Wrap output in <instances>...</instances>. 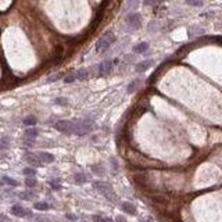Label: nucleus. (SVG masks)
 I'll list each match as a JSON object with an SVG mask.
<instances>
[{
    "label": "nucleus",
    "mask_w": 222,
    "mask_h": 222,
    "mask_svg": "<svg viewBox=\"0 0 222 222\" xmlns=\"http://www.w3.org/2000/svg\"><path fill=\"white\" fill-rule=\"evenodd\" d=\"M54 128L61 133H67V135H88L92 132L93 129V122L89 119H81V121H57L54 124Z\"/></svg>",
    "instance_id": "nucleus-1"
},
{
    "label": "nucleus",
    "mask_w": 222,
    "mask_h": 222,
    "mask_svg": "<svg viewBox=\"0 0 222 222\" xmlns=\"http://www.w3.org/2000/svg\"><path fill=\"white\" fill-rule=\"evenodd\" d=\"M93 188L96 189L97 192H100L107 200L110 201H115V193H114L113 188H111V185L107 183V182H101V181H96L93 182Z\"/></svg>",
    "instance_id": "nucleus-2"
},
{
    "label": "nucleus",
    "mask_w": 222,
    "mask_h": 222,
    "mask_svg": "<svg viewBox=\"0 0 222 222\" xmlns=\"http://www.w3.org/2000/svg\"><path fill=\"white\" fill-rule=\"evenodd\" d=\"M114 42H115V36H114V33L113 32H107V33H104L103 36L97 41L95 50L97 53H103V52H106V50L114 43Z\"/></svg>",
    "instance_id": "nucleus-3"
},
{
    "label": "nucleus",
    "mask_w": 222,
    "mask_h": 222,
    "mask_svg": "<svg viewBox=\"0 0 222 222\" xmlns=\"http://www.w3.org/2000/svg\"><path fill=\"white\" fill-rule=\"evenodd\" d=\"M140 22H142V17L138 13H132V14H129L127 17V24L133 29H138L140 26Z\"/></svg>",
    "instance_id": "nucleus-4"
},
{
    "label": "nucleus",
    "mask_w": 222,
    "mask_h": 222,
    "mask_svg": "<svg viewBox=\"0 0 222 222\" xmlns=\"http://www.w3.org/2000/svg\"><path fill=\"white\" fill-rule=\"evenodd\" d=\"M113 65H114V61H103V63L99 64V74H100L101 76L107 75V74H110L111 72V69H113Z\"/></svg>",
    "instance_id": "nucleus-5"
},
{
    "label": "nucleus",
    "mask_w": 222,
    "mask_h": 222,
    "mask_svg": "<svg viewBox=\"0 0 222 222\" xmlns=\"http://www.w3.org/2000/svg\"><path fill=\"white\" fill-rule=\"evenodd\" d=\"M11 214L15 216H26V215H31V211L26 210V208H24L22 205H13L11 207Z\"/></svg>",
    "instance_id": "nucleus-6"
},
{
    "label": "nucleus",
    "mask_w": 222,
    "mask_h": 222,
    "mask_svg": "<svg viewBox=\"0 0 222 222\" xmlns=\"http://www.w3.org/2000/svg\"><path fill=\"white\" fill-rule=\"evenodd\" d=\"M25 160L32 165V167H41V162H42L41 158H39L38 156H35V154L26 153V154H25Z\"/></svg>",
    "instance_id": "nucleus-7"
},
{
    "label": "nucleus",
    "mask_w": 222,
    "mask_h": 222,
    "mask_svg": "<svg viewBox=\"0 0 222 222\" xmlns=\"http://www.w3.org/2000/svg\"><path fill=\"white\" fill-rule=\"evenodd\" d=\"M153 63H154L153 60H144V61H142V63H139L138 65H136V72H144V71H147V69L153 65Z\"/></svg>",
    "instance_id": "nucleus-8"
},
{
    "label": "nucleus",
    "mask_w": 222,
    "mask_h": 222,
    "mask_svg": "<svg viewBox=\"0 0 222 222\" xmlns=\"http://www.w3.org/2000/svg\"><path fill=\"white\" fill-rule=\"evenodd\" d=\"M38 157L41 158L42 162H46V164H50V162L54 161V156L50 153H46V151H41V153L38 154Z\"/></svg>",
    "instance_id": "nucleus-9"
},
{
    "label": "nucleus",
    "mask_w": 222,
    "mask_h": 222,
    "mask_svg": "<svg viewBox=\"0 0 222 222\" xmlns=\"http://www.w3.org/2000/svg\"><path fill=\"white\" fill-rule=\"evenodd\" d=\"M122 210H124L125 212L130 214V215H135L136 214V207L132 204V203H128V201L122 203Z\"/></svg>",
    "instance_id": "nucleus-10"
},
{
    "label": "nucleus",
    "mask_w": 222,
    "mask_h": 222,
    "mask_svg": "<svg viewBox=\"0 0 222 222\" xmlns=\"http://www.w3.org/2000/svg\"><path fill=\"white\" fill-rule=\"evenodd\" d=\"M147 50H149V43H147V42H142V43L136 45V46L133 47V52L138 53V54H140V53H146Z\"/></svg>",
    "instance_id": "nucleus-11"
},
{
    "label": "nucleus",
    "mask_w": 222,
    "mask_h": 222,
    "mask_svg": "<svg viewBox=\"0 0 222 222\" xmlns=\"http://www.w3.org/2000/svg\"><path fill=\"white\" fill-rule=\"evenodd\" d=\"M74 75H75V78L78 79V81H84V79H86L88 76H89V71H88V69H79Z\"/></svg>",
    "instance_id": "nucleus-12"
},
{
    "label": "nucleus",
    "mask_w": 222,
    "mask_h": 222,
    "mask_svg": "<svg viewBox=\"0 0 222 222\" xmlns=\"http://www.w3.org/2000/svg\"><path fill=\"white\" fill-rule=\"evenodd\" d=\"M33 207H35V210H38V211H47L50 208V205L45 201H39V203H35Z\"/></svg>",
    "instance_id": "nucleus-13"
},
{
    "label": "nucleus",
    "mask_w": 222,
    "mask_h": 222,
    "mask_svg": "<svg viewBox=\"0 0 222 222\" xmlns=\"http://www.w3.org/2000/svg\"><path fill=\"white\" fill-rule=\"evenodd\" d=\"M185 3L188 4V6H192V7H201L203 4V0H186Z\"/></svg>",
    "instance_id": "nucleus-14"
},
{
    "label": "nucleus",
    "mask_w": 222,
    "mask_h": 222,
    "mask_svg": "<svg viewBox=\"0 0 222 222\" xmlns=\"http://www.w3.org/2000/svg\"><path fill=\"white\" fill-rule=\"evenodd\" d=\"M25 135L28 136V138H36V136L39 135V130L38 129H35V128H29V129H26L25 130Z\"/></svg>",
    "instance_id": "nucleus-15"
},
{
    "label": "nucleus",
    "mask_w": 222,
    "mask_h": 222,
    "mask_svg": "<svg viewBox=\"0 0 222 222\" xmlns=\"http://www.w3.org/2000/svg\"><path fill=\"white\" fill-rule=\"evenodd\" d=\"M22 173H24L25 176H28V178H33V176L36 175V171H35L33 168H29V167H28V168H24Z\"/></svg>",
    "instance_id": "nucleus-16"
},
{
    "label": "nucleus",
    "mask_w": 222,
    "mask_h": 222,
    "mask_svg": "<svg viewBox=\"0 0 222 222\" xmlns=\"http://www.w3.org/2000/svg\"><path fill=\"white\" fill-rule=\"evenodd\" d=\"M36 121H38V119L35 118V117L29 115V117H26V118L24 119V124H25L26 127H33V125L36 124Z\"/></svg>",
    "instance_id": "nucleus-17"
},
{
    "label": "nucleus",
    "mask_w": 222,
    "mask_h": 222,
    "mask_svg": "<svg viewBox=\"0 0 222 222\" xmlns=\"http://www.w3.org/2000/svg\"><path fill=\"white\" fill-rule=\"evenodd\" d=\"M74 179H75V182H78V183H85V182L88 181V178H86L85 173H75Z\"/></svg>",
    "instance_id": "nucleus-18"
},
{
    "label": "nucleus",
    "mask_w": 222,
    "mask_h": 222,
    "mask_svg": "<svg viewBox=\"0 0 222 222\" xmlns=\"http://www.w3.org/2000/svg\"><path fill=\"white\" fill-rule=\"evenodd\" d=\"M3 181L6 182L7 185H10V186H13V188H15V186H18V182L15 181V179H13V178H9V176H4V178H3Z\"/></svg>",
    "instance_id": "nucleus-19"
},
{
    "label": "nucleus",
    "mask_w": 222,
    "mask_h": 222,
    "mask_svg": "<svg viewBox=\"0 0 222 222\" xmlns=\"http://www.w3.org/2000/svg\"><path fill=\"white\" fill-rule=\"evenodd\" d=\"M93 221L95 222H114L111 218H101V216H99V215L93 216Z\"/></svg>",
    "instance_id": "nucleus-20"
},
{
    "label": "nucleus",
    "mask_w": 222,
    "mask_h": 222,
    "mask_svg": "<svg viewBox=\"0 0 222 222\" xmlns=\"http://www.w3.org/2000/svg\"><path fill=\"white\" fill-rule=\"evenodd\" d=\"M93 171H95L96 173H99V175H104V171H103V167L101 165H93Z\"/></svg>",
    "instance_id": "nucleus-21"
},
{
    "label": "nucleus",
    "mask_w": 222,
    "mask_h": 222,
    "mask_svg": "<svg viewBox=\"0 0 222 222\" xmlns=\"http://www.w3.org/2000/svg\"><path fill=\"white\" fill-rule=\"evenodd\" d=\"M25 185L28 186V188H33L35 185H36V181H35L33 178H26V181H25Z\"/></svg>",
    "instance_id": "nucleus-22"
},
{
    "label": "nucleus",
    "mask_w": 222,
    "mask_h": 222,
    "mask_svg": "<svg viewBox=\"0 0 222 222\" xmlns=\"http://www.w3.org/2000/svg\"><path fill=\"white\" fill-rule=\"evenodd\" d=\"M54 101H56V104H61V106H67V104H68V100L63 99V97H57Z\"/></svg>",
    "instance_id": "nucleus-23"
},
{
    "label": "nucleus",
    "mask_w": 222,
    "mask_h": 222,
    "mask_svg": "<svg viewBox=\"0 0 222 222\" xmlns=\"http://www.w3.org/2000/svg\"><path fill=\"white\" fill-rule=\"evenodd\" d=\"M74 81H76L75 75H68V76L64 78V82H65V84H71V82H74Z\"/></svg>",
    "instance_id": "nucleus-24"
},
{
    "label": "nucleus",
    "mask_w": 222,
    "mask_h": 222,
    "mask_svg": "<svg viewBox=\"0 0 222 222\" xmlns=\"http://www.w3.org/2000/svg\"><path fill=\"white\" fill-rule=\"evenodd\" d=\"M139 81H133L132 84L129 85V86H128V92L129 93H132V92H135V89H136V84H138Z\"/></svg>",
    "instance_id": "nucleus-25"
},
{
    "label": "nucleus",
    "mask_w": 222,
    "mask_h": 222,
    "mask_svg": "<svg viewBox=\"0 0 222 222\" xmlns=\"http://www.w3.org/2000/svg\"><path fill=\"white\" fill-rule=\"evenodd\" d=\"M20 197H21V199H24V200H29V199H32V197H33V194H32V193H21Z\"/></svg>",
    "instance_id": "nucleus-26"
},
{
    "label": "nucleus",
    "mask_w": 222,
    "mask_h": 222,
    "mask_svg": "<svg viewBox=\"0 0 222 222\" xmlns=\"http://www.w3.org/2000/svg\"><path fill=\"white\" fill-rule=\"evenodd\" d=\"M50 186H52L53 189H56V190H58V189H61V186L57 183V182H54V181H50Z\"/></svg>",
    "instance_id": "nucleus-27"
},
{
    "label": "nucleus",
    "mask_w": 222,
    "mask_h": 222,
    "mask_svg": "<svg viewBox=\"0 0 222 222\" xmlns=\"http://www.w3.org/2000/svg\"><path fill=\"white\" fill-rule=\"evenodd\" d=\"M61 74H58V75H54V76H50L49 79H47V82H54V81H57V79H60L61 78Z\"/></svg>",
    "instance_id": "nucleus-28"
},
{
    "label": "nucleus",
    "mask_w": 222,
    "mask_h": 222,
    "mask_svg": "<svg viewBox=\"0 0 222 222\" xmlns=\"http://www.w3.org/2000/svg\"><path fill=\"white\" fill-rule=\"evenodd\" d=\"M115 222H127V218H124L122 215H118L115 219Z\"/></svg>",
    "instance_id": "nucleus-29"
},
{
    "label": "nucleus",
    "mask_w": 222,
    "mask_h": 222,
    "mask_svg": "<svg viewBox=\"0 0 222 222\" xmlns=\"http://www.w3.org/2000/svg\"><path fill=\"white\" fill-rule=\"evenodd\" d=\"M65 216L69 219V221H76V216H75V215H72V214H67Z\"/></svg>",
    "instance_id": "nucleus-30"
},
{
    "label": "nucleus",
    "mask_w": 222,
    "mask_h": 222,
    "mask_svg": "<svg viewBox=\"0 0 222 222\" xmlns=\"http://www.w3.org/2000/svg\"><path fill=\"white\" fill-rule=\"evenodd\" d=\"M0 222H9V219H7L3 214H0Z\"/></svg>",
    "instance_id": "nucleus-31"
},
{
    "label": "nucleus",
    "mask_w": 222,
    "mask_h": 222,
    "mask_svg": "<svg viewBox=\"0 0 222 222\" xmlns=\"http://www.w3.org/2000/svg\"><path fill=\"white\" fill-rule=\"evenodd\" d=\"M153 3V0H144V4H150Z\"/></svg>",
    "instance_id": "nucleus-32"
},
{
    "label": "nucleus",
    "mask_w": 222,
    "mask_h": 222,
    "mask_svg": "<svg viewBox=\"0 0 222 222\" xmlns=\"http://www.w3.org/2000/svg\"><path fill=\"white\" fill-rule=\"evenodd\" d=\"M2 185H3V182H2V181H0V186H2Z\"/></svg>",
    "instance_id": "nucleus-33"
}]
</instances>
